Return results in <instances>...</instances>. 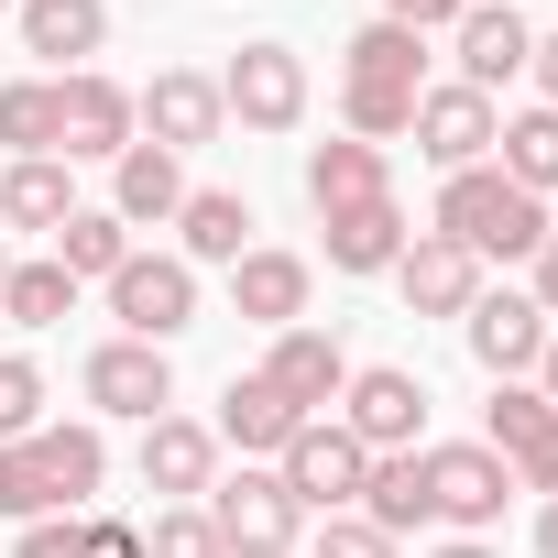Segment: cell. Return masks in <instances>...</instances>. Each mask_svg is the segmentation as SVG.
Here are the masks:
<instances>
[{
	"label": "cell",
	"mask_w": 558,
	"mask_h": 558,
	"mask_svg": "<svg viewBox=\"0 0 558 558\" xmlns=\"http://www.w3.org/2000/svg\"><path fill=\"white\" fill-rule=\"evenodd\" d=\"M77 558H143V525H121V514H77Z\"/></svg>",
	"instance_id": "cell-35"
},
{
	"label": "cell",
	"mask_w": 558,
	"mask_h": 558,
	"mask_svg": "<svg viewBox=\"0 0 558 558\" xmlns=\"http://www.w3.org/2000/svg\"><path fill=\"white\" fill-rule=\"evenodd\" d=\"M362 197H395V165H384V143H318L307 154V208L318 219H340V208H362Z\"/></svg>",
	"instance_id": "cell-24"
},
{
	"label": "cell",
	"mask_w": 558,
	"mask_h": 558,
	"mask_svg": "<svg viewBox=\"0 0 558 558\" xmlns=\"http://www.w3.org/2000/svg\"><path fill=\"white\" fill-rule=\"evenodd\" d=\"M340 427H351L373 460H395V449H427V384H416L405 362H362V373L340 384Z\"/></svg>",
	"instance_id": "cell-8"
},
{
	"label": "cell",
	"mask_w": 558,
	"mask_h": 558,
	"mask_svg": "<svg viewBox=\"0 0 558 558\" xmlns=\"http://www.w3.org/2000/svg\"><path fill=\"white\" fill-rule=\"evenodd\" d=\"M197 514L219 525V547L230 558H296V536H307V504L286 493V482H274V471H230V482H208L197 493Z\"/></svg>",
	"instance_id": "cell-5"
},
{
	"label": "cell",
	"mask_w": 558,
	"mask_h": 558,
	"mask_svg": "<svg viewBox=\"0 0 558 558\" xmlns=\"http://www.w3.org/2000/svg\"><path fill=\"white\" fill-rule=\"evenodd\" d=\"M274 482H286L307 514H351V504H362V482H373V449H362L340 416H307V427L286 438V460H274Z\"/></svg>",
	"instance_id": "cell-6"
},
{
	"label": "cell",
	"mask_w": 558,
	"mask_h": 558,
	"mask_svg": "<svg viewBox=\"0 0 558 558\" xmlns=\"http://www.w3.org/2000/svg\"><path fill=\"white\" fill-rule=\"evenodd\" d=\"M132 121H143V143H165V154H197V143H219V132H230L219 77H197V66H165V77L132 99Z\"/></svg>",
	"instance_id": "cell-17"
},
{
	"label": "cell",
	"mask_w": 558,
	"mask_h": 558,
	"mask_svg": "<svg viewBox=\"0 0 558 558\" xmlns=\"http://www.w3.org/2000/svg\"><path fill=\"white\" fill-rule=\"evenodd\" d=\"M12 558H77V514H45V525H23V536H12Z\"/></svg>",
	"instance_id": "cell-36"
},
{
	"label": "cell",
	"mask_w": 558,
	"mask_h": 558,
	"mask_svg": "<svg viewBox=\"0 0 558 558\" xmlns=\"http://www.w3.org/2000/svg\"><path fill=\"white\" fill-rule=\"evenodd\" d=\"M56 77H12L0 88V165H23V154H56Z\"/></svg>",
	"instance_id": "cell-30"
},
{
	"label": "cell",
	"mask_w": 558,
	"mask_h": 558,
	"mask_svg": "<svg viewBox=\"0 0 558 558\" xmlns=\"http://www.w3.org/2000/svg\"><path fill=\"white\" fill-rule=\"evenodd\" d=\"M175 208H186V154L132 143V154L110 165V219H121V230H165Z\"/></svg>",
	"instance_id": "cell-20"
},
{
	"label": "cell",
	"mask_w": 558,
	"mask_h": 558,
	"mask_svg": "<svg viewBox=\"0 0 558 558\" xmlns=\"http://www.w3.org/2000/svg\"><path fill=\"white\" fill-rule=\"evenodd\" d=\"M77 384H88V405H99V416H132V427L175 416V362H165L154 340H99Z\"/></svg>",
	"instance_id": "cell-13"
},
{
	"label": "cell",
	"mask_w": 558,
	"mask_h": 558,
	"mask_svg": "<svg viewBox=\"0 0 558 558\" xmlns=\"http://www.w3.org/2000/svg\"><path fill=\"white\" fill-rule=\"evenodd\" d=\"M427 230L460 241L471 263H536V241H547L558 219H547V197H525L504 165H471V175L438 186V219H427Z\"/></svg>",
	"instance_id": "cell-3"
},
{
	"label": "cell",
	"mask_w": 558,
	"mask_h": 558,
	"mask_svg": "<svg viewBox=\"0 0 558 558\" xmlns=\"http://www.w3.org/2000/svg\"><path fill=\"white\" fill-rule=\"evenodd\" d=\"M449 56H460V88H504V77H525V56H536V23L514 12V0H471V12L449 23Z\"/></svg>",
	"instance_id": "cell-16"
},
{
	"label": "cell",
	"mask_w": 558,
	"mask_h": 558,
	"mask_svg": "<svg viewBox=\"0 0 558 558\" xmlns=\"http://www.w3.org/2000/svg\"><path fill=\"white\" fill-rule=\"evenodd\" d=\"M307 296H318V263H307V252L252 241V252L230 263V307H241L252 329H307Z\"/></svg>",
	"instance_id": "cell-15"
},
{
	"label": "cell",
	"mask_w": 558,
	"mask_h": 558,
	"mask_svg": "<svg viewBox=\"0 0 558 558\" xmlns=\"http://www.w3.org/2000/svg\"><path fill=\"white\" fill-rule=\"evenodd\" d=\"M318 230H329V274H395V252L416 241L395 197H362V208H340V219H318Z\"/></svg>",
	"instance_id": "cell-26"
},
{
	"label": "cell",
	"mask_w": 558,
	"mask_h": 558,
	"mask_svg": "<svg viewBox=\"0 0 558 558\" xmlns=\"http://www.w3.org/2000/svg\"><path fill=\"white\" fill-rule=\"evenodd\" d=\"M471 12V0H384V23H405V34H449Z\"/></svg>",
	"instance_id": "cell-37"
},
{
	"label": "cell",
	"mask_w": 558,
	"mask_h": 558,
	"mask_svg": "<svg viewBox=\"0 0 558 558\" xmlns=\"http://www.w3.org/2000/svg\"><path fill=\"white\" fill-rule=\"evenodd\" d=\"M0 318H12V329H56V318H77V274H66L56 252H45V263H12Z\"/></svg>",
	"instance_id": "cell-29"
},
{
	"label": "cell",
	"mask_w": 558,
	"mask_h": 558,
	"mask_svg": "<svg viewBox=\"0 0 558 558\" xmlns=\"http://www.w3.org/2000/svg\"><path fill=\"white\" fill-rule=\"evenodd\" d=\"M318 558H395V536H384L373 514H329V536H318Z\"/></svg>",
	"instance_id": "cell-34"
},
{
	"label": "cell",
	"mask_w": 558,
	"mask_h": 558,
	"mask_svg": "<svg viewBox=\"0 0 558 558\" xmlns=\"http://www.w3.org/2000/svg\"><path fill=\"white\" fill-rule=\"evenodd\" d=\"M395 286H405V307H416V318H471V296H482V263H471L460 241L416 230V241L395 252Z\"/></svg>",
	"instance_id": "cell-19"
},
{
	"label": "cell",
	"mask_w": 558,
	"mask_h": 558,
	"mask_svg": "<svg viewBox=\"0 0 558 558\" xmlns=\"http://www.w3.org/2000/svg\"><path fill=\"white\" fill-rule=\"evenodd\" d=\"M460 340H471V362H482L493 384H525V373L547 362V340H558V329H547V307H536L525 286H482V296H471V318H460Z\"/></svg>",
	"instance_id": "cell-11"
},
{
	"label": "cell",
	"mask_w": 558,
	"mask_h": 558,
	"mask_svg": "<svg viewBox=\"0 0 558 558\" xmlns=\"http://www.w3.org/2000/svg\"><path fill=\"white\" fill-rule=\"evenodd\" d=\"M525 296H536V307H547V318H558V230H547V241H536V286H525Z\"/></svg>",
	"instance_id": "cell-39"
},
{
	"label": "cell",
	"mask_w": 558,
	"mask_h": 558,
	"mask_svg": "<svg viewBox=\"0 0 558 558\" xmlns=\"http://www.w3.org/2000/svg\"><path fill=\"white\" fill-rule=\"evenodd\" d=\"M12 23H23V56H45V66L77 77L110 45V0H12Z\"/></svg>",
	"instance_id": "cell-22"
},
{
	"label": "cell",
	"mask_w": 558,
	"mask_h": 558,
	"mask_svg": "<svg viewBox=\"0 0 558 558\" xmlns=\"http://www.w3.org/2000/svg\"><path fill=\"white\" fill-rule=\"evenodd\" d=\"M219 110H230L241 132H296V121H307V56H296V45H241V56L219 66Z\"/></svg>",
	"instance_id": "cell-9"
},
{
	"label": "cell",
	"mask_w": 558,
	"mask_h": 558,
	"mask_svg": "<svg viewBox=\"0 0 558 558\" xmlns=\"http://www.w3.org/2000/svg\"><path fill=\"white\" fill-rule=\"evenodd\" d=\"M56 263H66V274H77V286H88V274H99V286H110V274H121V263H132V230H121V219H110V208H77V219H66V230H56Z\"/></svg>",
	"instance_id": "cell-31"
},
{
	"label": "cell",
	"mask_w": 558,
	"mask_h": 558,
	"mask_svg": "<svg viewBox=\"0 0 558 558\" xmlns=\"http://www.w3.org/2000/svg\"><path fill=\"white\" fill-rule=\"evenodd\" d=\"M263 384L286 395L296 416H329V405H340V384H351V351H340L329 329H274V351H263Z\"/></svg>",
	"instance_id": "cell-18"
},
{
	"label": "cell",
	"mask_w": 558,
	"mask_h": 558,
	"mask_svg": "<svg viewBox=\"0 0 558 558\" xmlns=\"http://www.w3.org/2000/svg\"><path fill=\"white\" fill-rule=\"evenodd\" d=\"M0 286H12V252H0Z\"/></svg>",
	"instance_id": "cell-43"
},
{
	"label": "cell",
	"mask_w": 558,
	"mask_h": 558,
	"mask_svg": "<svg viewBox=\"0 0 558 558\" xmlns=\"http://www.w3.org/2000/svg\"><path fill=\"white\" fill-rule=\"evenodd\" d=\"M482 449L514 471V493H558V405H547L536 384H493Z\"/></svg>",
	"instance_id": "cell-12"
},
{
	"label": "cell",
	"mask_w": 558,
	"mask_h": 558,
	"mask_svg": "<svg viewBox=\"0 0 558 558\" xmlns=\"http://www.w3.org/2000/svg\"><path fill=\"white\" fill-rule=\"evenodd\" d=\"M405 132H416V154H427L438 175H471V165H493L504 110H493L482 88H460V77H449V88H427V99H416V121H405Z\"/></svg>",
	"instance_id": "cell-14"
},
{
	"label": "cell",
	"mask_w": 558,
	"mask_h": 558,
	"mask_svg": "<svg viewBox=\"0 0 558 558\" xmlns=\"http://www.w3.org/2000/svg\"><path fill=\"white\" fill-rule=\"evenodd\" d=\"M536 558H558V493L536 504Z\"/></svg>",
	"instance_id": "cell-40"
},
{
	"label": "cell",
	"mask_w": 558,
	"mask_h": 558,
	"mask_svg": "<svg viewBox=\"0 0 558 558\" xmlns=\"http://www.w3.org/2000/svg\"><path fill=\"white\" fill-rule=\"evenodd\" d=\"M0 23H12V0H0Z\"/></svg>",
	"instance_id": "cell-44"
},
{
	"label": "cell",
	"mask_w": 558,
	"mask_h": 558,
	"mask_svg": "<svg viewBox=\"0 0 558 558\" xmlns=\"http://www.w3.org/2000/svg\"><path fill=\"white\" fill-rule=\"evenodd\" d=\"M536 395H547V405H558V340H547V362H536Z\"/></svg>",
	"instance_id": "cell-41"
},
{
	"label": "cell",
	"mask_w": 558,
	"mask_h": 558,
	"mask_svg": "<svg viewBox=\"0 0 558 558\" xmlns=\"http://www.w3.org/2000/svg\"><path fill=\"white\" fill-rule=\"evenodd\" d=\"M525 77H536V110H558V34H536V56H525Z\"/></svg>",
	"instance_id": "cell-38"
},
{
	"label": "cell",
	"mask_w": 558,
	"mask_h": 558,
	"mask_svg": "<svg viewBox=\"0 0 558 558\" xmlns=\"http://www.w3.org/2000/svg\"><path fill=\"white\" fill-rule=\"evenodd\" d=\"M493 165H504L525 197H547V186H558V110H514V121L493 132Z\"/></svg>",
	"instance_id": "cell-28"
},
{
	"label": "cell",
	"mask_w": 558,
	"mask_h": 558,
	"mask_svg": "<svg viewBox=\"0 0 558 558\" xmlns=\"http://www.w3.org/2000/svg\"><path fill=\"white\" fill-rule=\"evenodd\" d=\"M34 427H45V362L0 351V449H12V438H34Z\"/></svg>",
	"instance_id": "cell-32"
},
{
	"label": "cell",
	"mask_w": 558,
	"mask_h": 558,
	"mask_svg": "<svg viewBox=\"0 0 558 558\" xmlns=\"http://www.w3.org/2000/svg\"><path fill=\"white\" fill-rule=\"evenodd\" d=\"M110 318H121V340H186L197 329V263H175V252H132L121 274H110Z\"/></svg>",
	"instance_id": "cell-7"
},
{
	"label": "cell",
	"mask_w": 558,
	"mask_h": 558,
	"mask_svg": "<svg viewBox=\"0 0 558 558\" xmlns=\"http://www.w3.org/2000/svg\"><path fill=\"white\" fill-rule=\"evenodd\" d=\"M56 154L66 165H121L132 143H143V121H132V88L121 77H99V66H77V77H56Z\"/></svg>",
	"instance_id": "cell-10"
},
{
	"label": "cell",
	"mask_w": 558,
	"mask_h": 558,
	"mask_svg": "<svg viewBox=\"0 0 558 558\" xmlns=\"http://www.w3.org/2000/svg\"><path fill=\"white\" fill-rule=\"evenodd\" d=\"M416 493H427V525H449V536H482V525H504V504H514V471H504L482 438H427V449H416Z\"/></svg>",
	"instance_id": "cell-4"
},
{
	"label": "cell",
	"mask_w": 558,
	"mask_h": 558,
	"mask_svg": "<svg viewBox=\"0 0 558 558\" xmlns=\"http://www.w3.org/2000/svg\"><path fill=\"white\" fill-rule=\"evenodd\" d=\"M252 252V197L241 186H186L175 208V263H241Z\"/></svg>",
	"instance_id": "cell-25"
},
{
	"label": "cell",
	"mask_w": 558,
	"mask_h": 558,
	"mask_svg": "<svg viewBox=\"0 0 558 558\" xmlns=\"http://www.w3.org/2000/svg\"><path fill=\"white\" fill-rule=\"evenodd\" d=\"M143 558H230V547H219V525H208L197 504H165V514L143 525Z\"/></svg>",
	"instance_id": "cell-33"
},
{
	"label": "cell",
	"mask_w": 558,
	"mask_h": 558,
	"mask_svg": "<svg viewBox=\"0 0 558 558\" xmlns=\"http://www.w3.org/2000/svg\"><path fill=\"white\" fill-rule=\"evenodd\" d=\"M438 558H493V547H482V536H449V547H438Z\"/></svg>",
	"instance_id": "cell-42"
},
{
	"label": "cell",
	"mask_w": 558,
	"mask_h": 558,
	"mask_svg": "<svg viewBox=\"0 0 558 558\" xmlns=\"http://www.w3.org/2000/svg\"><path fill=\"white\" fill-rule=\"evenodd\" d=\"M0 219H12V230H66V219H77L66 154H23V165H0Z\"/></svg>",
	"instance_id": "cell-27"
},
{
	"label": "cell",
	"mask_w": 558,
	"mask_h": 558,
	"mask_svg": "<svg viewBox=\"0 0 558 558\" xmlns=\"http://www.w3.org/2000/svg\"><path fill=\"white\" fill-rule=\"evenodd\" d=\"M208 482H219V438H208L197 416H154V427H143V493L197 504Z\"/></svg>",
	"instance_id": "cell-21"
},
{
	"label": "cell",
	"mask_w": 558,
	"mask_h": 558,
	"mask_svg": "<svg viewBox=\"0 0 558 558\" xmlns=\"http://www.w3.org/2000/svg\"><path fill=\"white\" fill-rule=\"evenodd\" d=\"M110 482V438L99 427H34L0 449V514L45 525V514H88V493Z\"/></svg>",
	"instance_id": "cell-1"
},
{
	"label": "cell",
	"mask_w": 558,
	"mask_h": 558,
	"mask_svg": "<svg viewBox=\"0 0 558 558\" xmlns=\"http://www.w3.org/2000/svg\"><path fill=\"white\" fill-rule=\"evenodd\" d=\"M296 427H307V416L274 395L263 373H230V395H219V427H208V438H219V449H241V460H286V438H296Z\"/></svg>",
	"instance_id": "cell-23"
},
{
	"label": "cell",
	"mask_w": 558,
	"mask_h": 558,
	"mask_svg": "<svg viewBox=\"0 0 558 558\" xmlns=\"http://www.w3.org/2000/svg\"><path fill=\"white\" fill-rule=\"evenodd\" d=\"M416 99H427V34L362 23L351 56H340V121H351V143H395L416 121Z\"/></svg>",
	"instance_id": "cell-2"
}]
</instances>
